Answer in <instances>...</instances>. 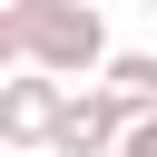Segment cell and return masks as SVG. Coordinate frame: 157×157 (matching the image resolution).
Masks as SVG:
<instances>
[{"instance_id": "1", "label": "cell", "mask_w": 157, "mask_h": 157, "mask_svg": "<svg viewBox=\"0 0 157 157\" xmlns=\"http://www.w3.org/2000/svg\"><path fill=\"white\" fill-rule=\"evenodd\" d=\"M10 20H20V69L59 78V88H88V78H98L108 20H98L88 0H10Z\"/></svg>"}, {"instance_id": "2", "label": "cell", "mask_w": 157, "mask_h": 157, "mask_svg": "<svg viewBox=\"0 0 157 157\" xmlns=\"http://www.w3.org/2000/svg\"><path fill=\"white\" fill-rule=\"evenodd\" d=\"M118 128H128V108L88 78V88L59 98V118H49V157H118Z\"/></svg>"}, {"instance_id": "3", "label": "cell", "mask_w": 157, "mask_h": 157, "mask_svg": "<svg viewBox=\"0 0 157 157\" xmlns=\"http://www.w3.org/2000/svg\"><path fill=\"white\" fill-rule=\"evenodd\" d=\"M59 78H39V69H10L0 78V147H49V118H59Z\"/></svg>"}, {"instance_id": "4", "label": "cell", "mask_w": 157, "mask_h": 157, "mask_svg": "<svg viewBox=\"0 0 157 157\" xmlns=\"http://www.w3.org/2000/svg\"><path fill=\"white\" fill-rule=\"evenodd\" d=\"M98 88H108L128 118H147V108H157V59H147V49H108V59H98Z\"/></svg>"}, {"instance_id": "5", "label": "cell", "mask_w": 157, "mask_h": 157, "mask_svg": "<svg viewBox=\"0 0 157 157\" xmlns=\"http://www.w3.org/2000/svg\"><path fill=\"white\" fill-rule=\"evenodd\" d=\"M118 157H157V108H147V118H128V128H118Z\"/></svg>"}, {"instance_id": "6", "label": "cell", "mask_w": 157, "mask_h": 157, "mask_svg": "<svg viewBox=\"0 0 157 157\" xmlns=\"http://www.w3.org/2000/svg\"><path fill=\"white\" fill-rule=\"evenodd\" d=\"M0 69H20V20H10V0H0Z\"/></svg>"}, {"instance_id": "7", "label": "cell", "mask_w": 157, "mask_h": 157, "mask_svg": "<svg viewBox=\"0 0 157 157\" xmlns=\"http://www.w3.org/2000/svg\"><path fill=\"white\" fill-rule=\"evenodd\" d=\"M88 10H108V0H88Z\"/></svg>"}, {"instance_id": "8", "label": "cell", "mask_w": 157, "mask_h": 157, "mask_svg": "<svg viewBox=\"0 0 157 157\" xmlns=\"http://www.w3.org/2000/svg\"><path fill=\"white\" fill-rule=\"evenodd\" d=\"M147 10H157V0H147Z\"/></svg>"}]
</instances>
